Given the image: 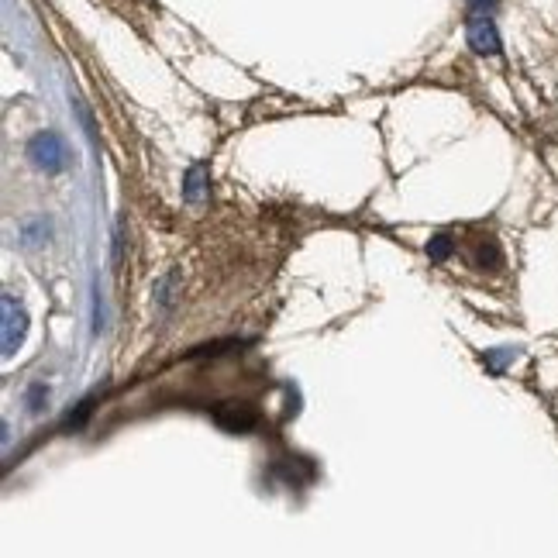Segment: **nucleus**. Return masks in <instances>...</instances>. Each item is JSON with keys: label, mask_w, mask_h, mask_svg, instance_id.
<instances>
[{"label": "nucleus", "mask_w": 558, "mask_h": 558, "mask_svg": "<svg viewBox=\"0 0 558 558\" xmlns=\"http://www.w3.org/2000/svg\"><path fill=\"white\" fill-rule=\"evenodd\" d=\"M514 359H517V352H514V348H500V352H486V355H483V366L490 369L493 376H500V372L507 369Z\"/></svg>", "instance_id": "6e6552de"}, {"label": "nucleus", "mask_w": 558, "mask_h": 558, "mask_svg": "<svg viewBox=\"0 0 558 558\" xmlns=\"http://www.w3.org/2000/svg\"><path fill=\"white\" fill-rule=\"evenodd\" d=\"M452 252H455V238L452 235H434L428 242L431 262H448V259H452Z\"/></svg>", "instance_id": "0eeeda50"}, {"label": "nucleus", "mask_w": 558, "mask_h": 558, "mask_svg": "<svg viewBox=\"0 0 558 558\" xmlns=\"http://www.w3.org/2000/svg\"><path fill=\"white\" fill-rule=\"evenodd\" d=\"M472 266L483 269V273H500L503 269V248L493 235H483L476 242V252H472Z\"/></svg>", "instance_id": "39448f33"}, {"label": "nucleus", "mask_w": 558, "mask_h": 558, "mask_svg": "<svg viewBox=\"0 0 558 558\" xmlns=\"http://www.w3.org/2000/svg\"><path fill=\"white\" fill-rule=\"evenodd\" d=\"M0 307H4V355L11 359L28 335V314L14 297H4L0 300Z\"/></svg>", "instance_id": "7ed1b4c3"}, {"label": "nucleus", "mask_w": 558, "mask_h": 558, "mask_svg": "<svg viewBox=\"0 0 558 558\" xmlns=\"http://www.w3.org/2000/svg\"><path fill=\"white\" fill-rule=\"evenodd\" d=\"M21 231H25L28 245H38V242H42V235H49V224H45V221H25V228H21Z\"/></svg>", "instance_id": "9d476101"}, {"label": "nucleus", "mask_w": 558, "mask_h": 558, "mask_svg": "<svg viewBox=\"0 0 558 558\" xmlns=\"http://www.w3.org/2000/svg\"><path fill=\"white\" fill-rule=\"evenodd\" d=\"M207 197V166L204 162H193L183 176V200L186 204H200Z\"/></svg>", "instance_id": "423d86ee"}, {"label": "nucleus", "mask_w": 558, "mask_h": 558, "mask_svg": "<svg viewBox=\"0 0 558 558\" xmlns=\"http://www.w3.org/2000/svg\"><path fill=\"white\" fill-rule=\"evenodd\" d=\"M469 4V11H483V14H490L493 7H496V0H465Z\"/></svg>", "instance_id": "f8f14e48"}, {"label": "nucleus", "mask_w": 558, "mask_h": 558, "mask_svg": "<svg viewBox=\"0 0 558 558\" xmlns=\"http://www.w3.org/2000/svg\"><path fill=\"white\" fill-rule=\"evenodd\" d=\"M45 400H49V386H45V383L31 386V390H28V410H35V414H38V410L45 407Z\"/></svg>", "instance_id": "9b49d317"}, {"label": "nucleus", "mask_w": 558, "mask_h": 558, "mask_svg": "<svg viewBox=\"0 0 558 558\" xmlns=\"http://www.w3.org/2000/svg\"><path fill=\"white\" fill-rule=\"evenodd\" d=\"M465 38H469L472 52L479 56H496L500 52V35H496V25L490 14L483 11H472L469 21H465Z\"/></svg>", "instance_id": "f03ea898"}, {"label": "nucleus", "mask_w": 558, "mask_h": 558, "mask_svg": "<svg viewBox=\"0 0 558 558\" xmlns=\"http://www.w3.org/2000/svg\"><path fill=\"white\" fill-rule=\"evenodd\" d=\"M155 300H159V307H173V300H176V273H169L166 279H162L159 290H155Z\"/></svg>", "instance_id": "1a4fd4ad"}, {"label": "nucleus", "mask_w": 558, "mask_h": 558, "mask_svg": "<svg viewBox=\"0 0 558 558\" xmlns=\"http://www.w3.org/2000/svg\"><path fill=\"white\" fill-rule=\"evenodd\" d=\"M214 424L221 431H231V434H245L252 431L255 424H259V414H255L248 403H238V400H228L221 403V407H214Z\"/></svg>", "instance_id": "20e7f679"}, {"label": "nucleus", "mask_w": 558, "mask_h": 558, "mask_svg": "<svg viewBox=\"0 0 558 558\" xmlns=\"http://www.w3.org/2000/svg\"><path fill=\"white\" fill-rule=\"evenodd\" d=\"M28 159L45 173H59V169H66V145L56 131H42L28 142Z\"/></svg>", "instance_id": "f257e3e1"}]
</instances>
